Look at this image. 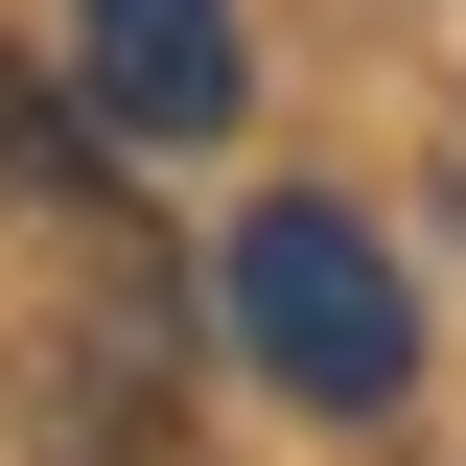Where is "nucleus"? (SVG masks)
Wrapping results in <instances>:
<instances>
[{"mask_svg": "<svg viewBox=\"0 0 466 466\" xmlns=\"http://www.w3.org/2000/svg\"><path fill=\"white\" fill-rule=\"evenodd\" d=\"M233 350H257L303 420H397L420 397V303H397V257H373L327 187H257V210H233Z\"/></svg>", "mask_w": 466, "mask_h": 466, "instance_id": "f257e3e1", "label": "nucleus"}, {"mask_svg": "<svg viewBox=\"0 0 466 466\" xmlns=\"http://www.w3.org/2000/svg\"><path fill=\"white\" fill-rule=\"evenodd\" d=\"M0 187H24V210H94V116L24 94V47H0Z\"/></svg>", "mask_w": 466, "mask_h": 466, "instance_id": "7ed1b4c3", "label": "nucleus"}, {"mask_svg": "<svg viewBox=\"0 0 466 466\" xmlns=\"http://www.w3.org/2000/svg\"><path fill=\"white\" fill-rule=\"evenodd\" d=\"M70 94L94 140H233L257 47H233V0H70Z\"/></svg>", "mask_w": 466, "mask_h": 466, "instance_id": "f03ea898", "label": "nucleus"}]
</instances>
